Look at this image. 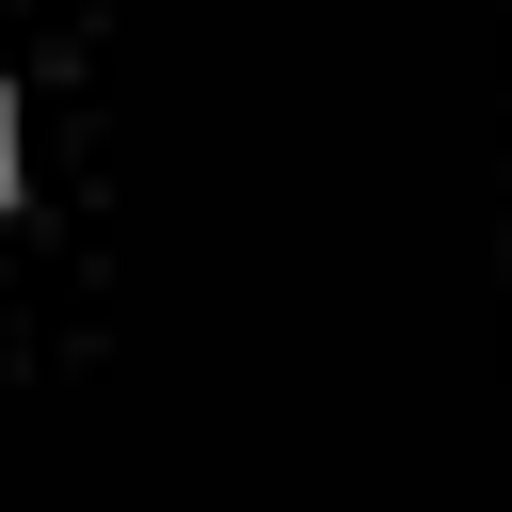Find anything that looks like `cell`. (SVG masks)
<instances>
[{
    "instance_id": "cell-1",
    "label": "cell",
    "mask_w": 512,
    "mask_h": 512,
    "mask_svg": "<svg viewBox=\"0 0 512 512\" xmlns=\"http://www.w3.org/2000/svg\"><path fill=\"white\" fill-rule=\"evenodd\" d=\"M0 192H16V112H0Z\"/></svg>"
}]
</instances>
